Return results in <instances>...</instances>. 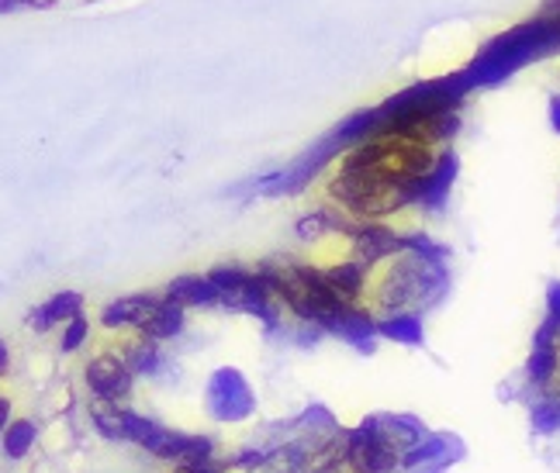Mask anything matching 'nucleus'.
<instances>
[{
  "label": "nucleus",
  "instance_id": "f257e3e1",
  "mask_svg": "<svg viewBox=\"0 0 560 473\" xmlns=\"http://www.w3.org/2000/svg\"><path fill=\"white\" fill-rule=\"evenodd\" d=\"M450 287L446 249L429 243L422 249H405L395 260L374 267L368 287V308L374 318L387 315H422L433 308Z\"/></svg>",
  "mask_w": 560,
  "mask_h": 473
},
{
  "label": "nucleus",
  "instance_id": "f03ea898",
  "mask_svg": "<svg viewBox=\"0 0 560 473\" xmlns=\"http://www.w3.org/2000/svg\"><path fill=\"white\" fill-rule=\"evenodd\" d=\"M557 46H560V28L547 17H533L526 25L491 38L464 73L470 80V87H491V83H502L515 70H523L529 59L547 56Z\"/></svg>",
  "mask_w": 560,
  "mask_h": 473
},
{
  "label": "nucleus",
  "instance_id": "7ed1b4c3",
  "mask_svg": "<svg viewBox=\"0 0 560 473\" xmlns=\"http://www.w3.org/2000/svg\"><path fill=\"white\" fill-rule=\"evenodd\" d=\"M256 391L240 367H214L205 380V415L219 425H243L256 415Z\"/></svg>",
  "mask_w": 560,
  "mask_h": 473
},
{
  "label": "nucleus",
  "instance_id": "20e7f679",
  "mask_svg": "<svg viewBox=\"0 0 560 473\" xmlns=\"http://www.w3.org/2000/svg\"><path fill=\"white\" fill-rule=\"evenodd\" d=\"M83 391H88V398L97 404L128 407V401H132L136 377L125 367V359L118 356L112 342L101 346L88 363H83Z\"/></svg>",
  "mask_w": 560,
  "mask_h": 473
},
{
  "label": "nucleus",
  "instance_id": "39448f33",
  "mask_svg": "<svg viewBox=\"0 0 560 473\" xmlns=\"http://www.w3.org/2000/svg\"><path fill=\"white\" fill-rule=\"evenodd\" d=\"M339 153H342V145H339L332 135H329V139H322V142H315V145L308 149L305 156H298L291 166L277 169V174L260 177V180L253 184V190H256V193H264V198H291V193H301V190H305L329 163H336Z\"/></svg>",
  "mask_w": 560,
  "mask_h": 473
},
{
  "label": "nucleus",
  "instance_id": "423d86ee",
  "mask_svg": "<svg viewBox=\"0 0 560 473\" xmlns=\"http://www.w3.org/2000/svg\"><path fill=\"white\" fill-rule=\"evenodd\" d=\"M347 473H405L401 453L374 433L368 418L347 428Z\"/></svg>",
  "mask_w": 560,
  "mask_h": 473
},
{
  "label": "nucleus",
  "instance_id": "0eeeda50",
  "mask_svg": "<svg viewBox=\"0 0 560 473\" xmlns=\"http://www.w3.org/2000/svg\"><path fill=\"white\" fill-rule=\"evenodd\" d=\"M408 249V232H395L384 222H353L347 232V256L363 267H381Z\"/></svg>",
  "mask_w": 560,
  "mask_h": 473
},
{
  "label": "nucleus",
  "instance_id": "6e6552de",
  "mask_svg": "<svg viewBox=\"0 0 560 473\" xmlns=\"http://www.w3.org/2000/svg\"><path fill=\"white\" fill-rule=\"evenodd\" d=\"M163 294H153V291H142V294H121L115 300H107V305L97 311V326L112 335H128V332H142L145 318L153 315V308L160 305Z\"/></svg>",
  "mask_w": 560,
  "mask_h": 473
},
{
  "label": "nucleus",
  "instance_id": "1a4fd4ad",
  "mask_svg": "<svg viewBox=\"0 0 560 473\" xmlns=\"http://www.w3.org/2000/svg\"><path fill=\"white\" fill-rule=\"evenodd\" d=\"M112 346L118 350V356L125 359V367L132 370L136 380H160L163 370L170 367V359L163 356V346L153 339H145L139 332L118 335Z\"/></svg>",
  "mask_w": 560,
  "mask_h": 473
},
{
  "label": "nucleus",
  "instance_id": "9d476101",
  "mask_svg": "<svg viewBox=\"0 0 560 473\" xmlns=\"http://www.w3.org/2000/svg\"><path fill=\"white\" fill-rule=\"evenodd\" d=\"M170 470L180 466H205V463H219V446L211 436L201 433H180V428H170V439L163 446V453L156 457Z\"/></svg>",
  "mask_w": 560,
  "mask_h": 473
},
{
  "label": "nucleus",
  "instance_id": "9b49d317",
  "mask_svg": "<svg viewBox=\"0 0 560 473\" xmlns=\"http://www.w3.org/2000/svg\"><path fill=\"white\" fill-rule=\"evenodd\" d=\"M326 273V284L332 287V294L342 300L347 308H368V287H371V267H363L357 260H336L329 267H322Z\"/></svg>",
  "mask_w": 560,
  "mask_h": 473
},
{
  "label": "nucleus",
  "instance_id": "f8f14e48",
  "mask_svg": "<svg viewBox=\"0 0 560 473\" xmlns=\"http://www.w3.org/2000/svg\"><path fill=\"white\" fill-rule=\"evenodd\" d=\"M83 308H88V297L80 291H56L52 297L42 300V305H35L25 321L35 335H49L67 326V321H73L77 315H83Z\"/></svg>",
  "mask_w": 560,
  "mask_h": 473
},
{
  "label": "nucleus",
  "instance_id": "ddd939ff",
  "mask_svg": "<svg viewBox=\"0 0 560 473\" xmlns=\"http://www.w3.org/2000/svg\"><path fill=\"white\" fill-rule=\"evenodd\" d=\"M374 433L395 449V453H412V449L429 436V428L422 425V418L416 415H395V412H377V415H368Z\"/></svg>",
  "mask_w": 560,
  "mask_h": 473
},
{
  "label": "nucleus",
  "instance_id": "4468645a",
  "mask_svg": "<svg viewBox=\"0 0 560 473\" xmlns=\"http://www.w3.org/2000/svg\"><path fill=\"white\" fill-rule=\"evenodd\" d=\"M464 460V442L460 436H450V433H429L412 453L401 457V466L405 473L408 470H422V466H454Z\"/></svg>",
  "mask_w": 560,
  "mask_h": 473
},
{
  "label": "nucleus",
  "instance_id": "2eb2a0df",
  "mask_svg": "<svg viewBox=\"0 0 560 473\" xmlns=\"http://www.w3.org/2000/svg\"><path fill=\"white\" fill-rule=\"evenodd\" d=\"M460 169V159L454 149H440V156L433 163V169L422 177L419 184V198H416V208H425V211H443L446 198H450V187H454V177Z\"/></svg>",
  "mask_w": 560,
  "mask_h": 473
},
{
  "label": "nucleus",
  "instance_id": "dca6fc26",
  "mask_svg": "<svg viewBox=\"0 0 560 473\" xmlns=\"http://www.w3.org/2000/svg\"><path fill=\"white\" fill-rule=\"evenodd\" d=\"M163 297L180 305L184 311H194V308H219V291L208 281V273H180L174 276L166 287H163Z\"/></svg>",
  "mask_w": 560,
  "mask_h": 473
},
{
  "label": "nucleus",
  "instance_id": "f3484780",
  "mask_svg": "<svg viewBox=\"0 0 560 473\" xmlns=\"http://www.w3.org/2000/svg\"><path fill=\"white\" fill-rule=\"evenodd\" d=\"M329 335H336V339H342V342H350V346H353L357 353H374L377 339H381V335H377V318H374L371 308H347V311H342V315L332 321Z\"/></svg>",
  "mask_w": 560,
  "mask_h": 473
},
{
  "label": "nucleus",
  "instance_id": "a211bd4d",
  "mask_svg": "<svg viewBox=\"0 0 560 473\" xmlns=\"http://www.w3.org/2000/svg\"><path fill=\"white\" fill-rule=\"evenodd\" d=\"M121 425H125V442L128 446L145 449L149 457H160L163 453V446L170 439V428L166 425H160L156 418L136 412V407H121Z\"/></svg>",
  "mask_w": 560,
  "mask_h": 473
},
{
  "label": "nucleus",
  "instance_id": "6ab92c4d",
  "mask_svg": "<svg viewBox=\"0 0 560 473\" xmlns=\"http://www.w3.org/2000/svg\"><path fill=\"white\" fill-rule=\"evenodd\" d=\"M42 442V428L32 415H18L0 436V457L8 463H25Z\"/></svg>",
  "mask_w": 560,
  "mask_h": 473
},
{
  "label": "nucleus",
  "instance_id": "aec40b11",
  "mask_svg": "<svg viewBox=\"0 0 560 473\" xmlns=\"http://www.w3.org/2000/svg\"><path fill=\"white\" fill-rule=\"evenodd\" d=\"M184 329H187V311L180 305H174V300L160 297V305L153 308V315L145 318V326H142L139 335L153 339V342H160V346H163V342L180 339Z\"/></svg>",
  "mask_w": 560,
  "mask_h": 473
},
{
  "label": "nucleus",
  "instance_id": "412c9836",
  "mask_svg": "<svg viewBox=\"0 0 560 473\" xmlns=\"http://www.w3.org/2000/svg\"><path fill=\"white\" fill-rule=\"evenodd\" d=\"M377 335L387 342H398V346H422L425 332H422V315H387L377 318Z\"/></svg>",
  "mask_w": 560,
  "mask_h": 473
},
{
  "label": "nucleus",
  "instance_id": "4be33fe9",
  "mask_svg": "<svg viewBox=\"0 0 560 473\" xmlns=\"http://www.w3.org/2000/svg\"><path fill=\"white\" fill-rule=\"evenodd\" d=\"M529 425L536 436H560V398L553 394H533L529 401Z\"/></svg>",
  "mask_w": 560,
  "mask_h": 473
},
{
  "label": "nucleus",
  "instance_id": "5701e85b",
  "mask_svg": "<svg viewBox=\"0 0 560 473\" xmlns=\"http://www.w3.org/2000/svg\"><path fill=\"white\" fill-rule=\"evenodd\" d=\"M88 418H91V428L104 439V442H125V425H121V407L115 404H97L91 401L88 404Z\"/></svg>",
  "mask_w": 560,
  "mask_h": 473
},
{
  "label": "nucleus",
  "instance_id": "b1692460",
  "mask_svg": "<svg viewBox=\"0 0 560 473\" xmlns=\"http://www.w3.org/2000/svg\"><path fill=\"white\" fill-rule=\"evenodd\" d=\"M91 335H94V321L88 318V311H83V315H77L73 321H67V326L59 329V353L62 356H77L91 342Z\"/></svg>",
  "mask_w": 560,
  "mask_h": 473
},
{
  "label": "nucleus",
  "instance_id": "393cba45",
  "mask_svg": "<svg viewBox=\"0 0 560 473\" xmlns=\"http://www.w3.org/2000/svg\"><path fill=\"white\" fill-rule=\"evenodd\" d=\"M14 418H18V412H14V398H11L8 391H0V436H4V428H8Z\"/></svg>",
  "mask_w": 560,
  "mask_h": 473
},
{
  "label": "nucleus",
  "instance_id": "a878e982",
  "mask_svg": "<svg viewBox=\"0 0 560 473\" xmlns=\"http://www.w3.org/2000/svg\"><path fill=\"white\" fill-rule=\"evenodd\" d=\"M547 318L560 326V284L547 287Z\"/></svg>",
  "mask_w": 560,
  "mask_h": 473
},
{
  "label": "nucleus",
  "instance_id": "bb28decb",
  "mask_svg": "<svg viewBox=\"0 0 560 473\" xmlns=\"http://www.w3.org/2000/svg\"><path fill=\"white\" fill-rule=\"evenodd\" d=\"M170 473H232L222 463H205V466H180V470H170Z\"/></svg>",
  "mask_w": 560,
  "mask_h": 473
},
{
  "label": "nucleus",
  "instance_id": "cd10ccee",
  "mask_svg": "<svg viewBox=\"0 0 560 473\" xmlns=\"http://www.w3.org/2000/svg\"><path fill=\"white\" fill-rule=\"evenodd\" d=\"M11 374V346L8 342H0V380Z\"/></svg>",
  "mask_w": 560,
  "mask_h": 473
},
{
  "label": "nucleus",
  "instance_id": "c85d7f7f",
  "mask_svg": "<svg viewBox=\"0 0 560 473\" xmlns=\"http://www.w3.org/2000/svg\"><path fill=\"white\" fill-rule=\"evenodd\" d=\"M550 121H553V132H560V94L550 100Z\"/></svg>",
  "mask_w": 560,
  "mask_h": 473
},
{
  "label": "nucleus",
  "instance_id": "c756f323",
  "mask_svg": "<svg viewBox=\"0 0 560 473\" xmlns=\"http://www.w3.org/2000/svg\"><path fill=\"white\" fill-rule=\"evenodd\" d=\"M21 8H35V11H46V8H52L56 0H18Z\"/></svg>",
  "mask_w": 560,
  "mask_h": 473
},
{
  "label": "nucleus",
  "instance_id": "7c9ffc66",
  "mask_svg": "<svg viewBox=\"0 0 560 473\" xmlns=\"http://www.w3.org/2000/svg\"><path fill=\"white\" fill-rule=\"evenodd\" d=\"M21 4L18 0H0V14H11V11H18Z\"/></svg>",
  "mask_w": 560,
  "mask_h": 473
},
{
  "label": "nucleus",
  "instance_id": "2f4dec72",
  "mask_svg": "<svg viewBox=\"0 0 560 473\" xmlns=\"http://www.w3.org/2000/svg\"><path fill=\"white\" fill-rule=\"evenodd\" d=\"M0 342H4V339H0Z\"/></svg>",
  "mask_w": 560,
  "mask_h": 473
}]
</instances>
